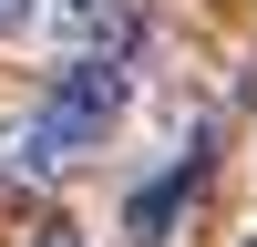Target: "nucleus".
<instances>
[{
    "instance_id": "nucleus-1",
    "label": "nucleus",
    "mask_w": 257,
    "mask_h": 247,
    "mask_svg": "<svg viewBox=\"0 0 257 247\" xmlns=\"http://www.w3.org/2000/svg\"><path fill=\"white\" fill-rule=\"evenodd\" d=\"M123 103H134V72H123V52H82L72 72H52L41 82V103L31 113H11L0 124V165L11 175H72L82 155H103L113 144V124H123Z\"/></svg>"
},
{
    "instance_id": "nucleus-2",
    "label": "nucleus",
    "mask_w": 257,
    "mask_h": 247,
    "mask_svg": "<svg viewBox=\"0 0 257 247\" xmlns=\"http://www.w3.org/2000/svg\"><path fill=\"white\" fill-rule=\"evenodd\" d=\"M72 52H134L144 41V0H52Z\"/></svg>"
},
{
    "instance_id": "nucleus-3",
    "label": "nucleus",
    "mask_w": 257,
    "mask_h": 247,
    "mask_svg": "<svg viewBox=\"0 0 257 247\" xmlns=\"http://www.w3.org/2000/svg\"><path fill=\"white\" fill-rule=\"evenodd\" d=\"M185 196H196V155H185V165H165V175L144 185L134 206H123V237H134V247H165V216H175Z\"/></svg>"
},
{
    "instance_id": "nucleus-4",
    "label": "nucleus",
    "mask_w": 257,
    "mask_h": 247,
    "mask_svg": "<svg viewBox=\"0 0 257 247\" xmlns=\"http://www.w3.org/2000/svg\"><path fill=\"white\" fill-rule=\"evenodd\" d=\"M31 21H41V0H0V41H21Z\"/></svg>"
},
{
    "instance_id": "nucleus-5",
    "label": "nucleus",
    "mask_w": 257,
    "mask_h": 247,
    "mask_svg": "<svg viewBox=\"0 0 257 247\" xmlns=\"http://www.w3.org/2000/svg\"><path fill=\"white\" fill-rule=\"evenodd\" d=\"M31 247H82V237H72V226H41V237H31Z\"/></svg>"
},
{
    "instance_id": "nucleus-6",
    "label": "nucleus",
    "mask_w": 257,
    "mask_h": 247,
    "mask_svg": "<svg viewBox=\"0 0 257 247\" xmlns=\"http://www.w3.org/2000/svg\"><path fill=\"white\" fill-rule=\"evenodd\" d=\"M237 247H257V226H247V237H237Z\"/></svg>"
}]
</instances>
